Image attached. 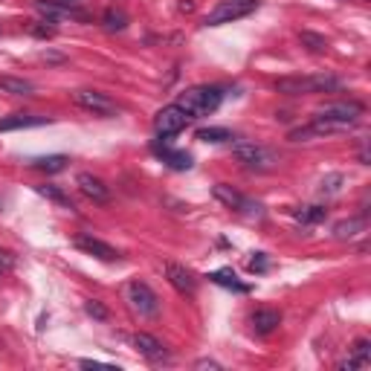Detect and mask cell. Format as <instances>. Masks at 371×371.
Masks as SVG:
<instances>
[{
  "label": "cell",
  "instance_id": "obj_27",
  "mask_svg": "<svg viewBox=\"0 0 371 371\" xmlns=\"http://www.w3.org/2000/svg\"><path fill=\"white\" fill-rule=\"evenodd\" d=\"M15 264H18V256H15V253H9V250H0V275L12 273V270H15Z\"/></svg>",
  "mask_w": 371,
  "mask_h": 371
},
{
  "label": "cell",
  "instance_id": "obj_16",
  "mask_svg": "<svg viewBox=\"0 0 371 371\" xmlns=\"http://www.w3.org/2000/svg\"><path fill=\"white\" fill-rule=\"evenodd\" d=\"M209 282H215V285H221V287H227V290H235V293H250V285H244L241 278L235 275V270H229V267H224V270H215V273H209Z\"/></svg>",
  "mask_w": 371,
  "mask_h": 371
},
{
  "label": "cell",
  "instance_id": "obj_2",
  "mask_svg": "<svg viewBox=\"0 0 371 371\" xmlns=\"http://www.w3.org/2000/svg\"><path fill=\"white\" fill-rule=\"evenodd\" d=\"M339 87V79L328 76V73H316V76H285L275 81V90L285 93V96H311V93H331Z\"/></svg>",
  "mask_w": 371,
  "mask_h": 371
},
{
  "label": "cell",
  "instance_id": "obj_12",
  "mask_svg": "<svg viewBox=\"0 0 371 371\" xmlns=\"http://www.w3.org/2000/svg\"><path fill=\"white\" fill-rule=\"evenodd\" d=\"M76 183H79L81 195L90 198L93 203H108V200H110V189H108V186H105L99 177H93L90 171H81V174L76 177Z\"/></svg>",
  "mask_w": 371,
  "mask_h": 371
},
{
  "label": "cell",
  "instance_id": "obj_13",
  "mask_svg": "<svg viewBox=\"0 0 371 371\" xmlns=\"http://www.w3.org/2000/svg\"><path fill=\"white\" fill-rule=\"evenodd\" d=\"M50 125V116H35V113H12L0 119V131H21V128H38Z\"/></svg>",
  "mask_w": 371,
  "mask_h": 371
},
{
  "label": "cell",
  "instance_id": "obj_23",
  "mask_svg": "<svg viewBox=\"0 0 371 371\" xmlns=\"http://www.w3.org/2000/svg\"><path fill=\"white\" fill-rule=\"evenodd\" d=\"M102 21H105V29H110V33H119V29L128 26V15L122 9H108Z\"/></svg>",
  "mask_w": 371,
  "mask_h": 371
},
{
  "label": "cell",
  "instance_id": "obj_22",
  "mask_svg": "<svg viewBox=\"0 0 371 371\" xmlns=\"http://www.w3.org/2000/svg\"><path fill=\"white\" fill-rule=\"evenodd\" d=\"M198 139L200 142H232L235 137H232V131H227V128H200L198 131Z\"/></svg>",
  "mask_w": 371,
  "mask_h": 371
},
{
  "label": "cell",
  "instance_id": "obj_14",
  "mask_svg": "<svg viewBox=\"0 0 371 371\" xmlns=\"http://www.w3.org/2000/svg\"><path fill=\"white\" fill-rule=\"evenodd\" d=\"M134 346H137V351H139L142 357H148V360H154V363L169 360L166 346L160 343L157 336H151V333H137V336H134Z\"/></svg>",
  "mask_w": 371,
  "mask_h": 371
},
{
  "label": "cell",
  "instance_id": "obj_3",
  "mask_svg": "<svg viewBox=\"0 0 371 371\" xmlns=\"http://www.w3.org/2000/svg\"><path fill=\"white\" fill-rule=\"evenodd\" d=\"M235 157H238V163L244 169H250V171H273L275 163H278L275 154L270 148L258 145V142H235Z\"/></svg>",
  "mask_w": 371,
  "mask_h": 371
},
{
  "label": "cell",
  "instance_id": "obj_21",
  "mask_svg": "<svg viewBox=\"0 0 371 371\" xmlns=\"http://www.w3.org/2000/svg\"><path fill=\"white\" fill-rule=\"evenodd\" d=\"M38 189V195H44L47 200H52V203H58V206H64V209H73V200L58 189V186H50V183H44V186H35Z\"/></svg>",
  "mask_w": 371,
  "mask_h": 371
},
{
  "label": "cell",
  "instance_id": "obj_15",
  "mask_svg": "<svg viewBox=\"0 0 371 371\" xmlns=\"http://www.w3.org/2000/svg\"><path fill=\"white\" fill-rule=\"evenodd\" d=\"M250 322H253V331H256V333L267 336V333H273L278 325H282V314L273 311V307H258V311L250 316Z\"/></svg>",
  "mask_w": 371,
  "mask_h": 371
},
{
  "label": "cell",
  "instance_id": "obj_25",
  "mask_svg": "<svg viewBox=\"0 0 371 371\" xmlns=\"http://www.w3.org/2000/svg\"><path fill=\"white\" fill-rule=\"evenodd\" d=\"M299 41H302L307 50H311V52H325V50H328V41H325L322 35H316V33H302Z\"/></svg>",
  "mask_w": 371,
  "mask_h": 371
},
{
  "label": "cell",
  "instance_id": "obj_31",
  "mask_svg": "<svg viewBox=\"0 0 371 371\" xmlns=\"http://www.w3.org/2000/svg\"><path fill=\"white\" fill-rule=\"evenodd\" d=\"M198 368H221V365H218V363H212V360H200Z\"/></svg>",
  "mask_w": 371,
  "mask_h": 371
},
{
  "label": "cell",
  "instance_id": "obj_19",
  "mask_svg": "<svg viewBox=\"0 0 371 371\" xmlns=\"http://www.w3.org/2000/svg\"><path fill=\"white\" fill-rule=\"evenodd\" d=\"M29 166L38 169V171H47V174H55V171H64L67 169V157H64V154H50V157L29 160Z\"/></svg>",
  "mask_w": 371,
  "mask_h": 371
},
{
  "label": "cell",
  "instance_id": "obj_7",
  "mask_svg": "<svg viewBox=\"0 0 371 371\" xmlns=\"http://www.w3.org/2000/svg\"><path fill=\"white\" fill-rule=\"evenodd\" d=\"M189 122H192V116L186 113L180 105H169L154 116V131H157V137H174V134L186 131Z\"/></svg>",
  "mask_w": 371,
  "mask_h": 371
},
{
  "label": "cell",
  "instance_id": "obj_26",
  "mask_svg": "<svg viewBox=\"0 0 371 371\" xmlns=\"http://www.w3.org/2000/svg\"><path fill=\"white\" fill-rule=\"evenodd\" d=\"M84 311L93 316V319H108V307L102 304V302H96V299H90V302H84Z\"/></svg>",
  "mask_w": 371,
  "mask_h": 371
},
{
  "label": "cell",
  "instance_id": "obj_20",
  "mask_svg": "<svg viewBox=\"0 0 371 371\" xmlns=\"http://www.w3.org/2000/svg\"><path fill=\"white\" fill-rule=\"evenodd\" d=\"M363 229H365V221H363V218H348V221H339V224L333 227V238L346 241V238H354V235H360Z\"/></svg>",
  "mask_w": 371,
  "mask_h": 371
},
{
  "label": "cell",
  "instance_id": "obj_30",
  "mask_svg": "<svg viewBox=\"0 0 371 371\" xmlns=\"http://www.w3.org/2000/svg\"><path fill=\"white\" fill-rule=\"evenodd\" d=\"M79 365H81V368H113V365H105V363H93V360H81Z\"/></svg>",
  "mask_w": 371,
  "mask_h": 371
},
{
  "label": "cell",
  "instance_id": "obj_4",
  "mask_svg": "<svg viewBox=\"0 0 371 371\" xmlns=\"http://www.w3.org/2000/svg\"><path fill=\"white\" fill-rule=\"evenodd\" d=\"M125 302L131 304L134 314H139V316H145V319L160 316V299H157V293H154L145 282H139V278L125 287Z\"/></svg>",
  "mask_w": 371,
  "mask_h": 371
},
{
  "label": "cell",
  "instance_id": "obj_8",
  "mask_svg": "<svg viewBox=\"0 0 371 371\" xmlns=\"http://www.w3.org/2000/svg\"><path fill=\"white\" fill-rule=\"evenodd\" d=\"M73 102L84 110H90L93 116H116L119 113V105L108 96V93H99V90H76L73 93Z\"/></svg>",
  "mask_w": 371,
  "mask_h": 371
},
{
  "label": "cell",
  "instance_id": "obj_9",
  "mask_svg": "<svg viewBox=\"0 0 371 371\" xmlns=\"http://www.w3.org/2000/svg\"><path fill=\"white\" fill-rule=\"evenodd\" d=\"M73 244L79 246L81 253H87V256H93V258H99V261H116V258H119V250H116V246L105 244L102 238H93V235H79Z\"/></svg>",
  "mask_w": 371,
  "mask_h": 371
},
{
  "label": "cell",
  "instance_id": "obj_5",
  "mask_svg": "<svg viewBox=\"0 0 371 371\" xmlns=\"http://www.w3.org/2000/svg\"><path fill=\"white\" fill-rule=\"evenodd\" d=\"M258 9V0H221L209 15H206V26H224L232 21H241L246 15H253Z\"/></svg>",
  "mask_w": 371,
  "mask_h": 371
},
{
  "label": "cell",
  "instance_id": "obj_1",
  "mask_svg": "<svg viewBox=\"0 0 371 371\" xmlns=\"http://www.w3.org/2000/svg\"><path fill=\"white\" fill-rule=\"evenodd\" d=\"M224 102V90L215 87V84H198V87H189L180 93L177 105L189 113L192 119H203L209 113H215Z\"/></svg>",
  "mask_w": 371,
  "mask_h": 371
},
{
  "label": "cell",
  "instance_id": "obj_10",
  "mask_svg": "<svg viewBox=\"0 0 371 371\" xmlns=\"http://www.w3.org/2000/svg\"><path fill=\"white\" fill-rule=\"evenodd\" d=\"M166 278L171 282V287L177 293H183V296H195L198 293V278L186 267H180V264H166Z\"/></svg>",
  "mask_w": 371,
  "mask_h": 371
},
{
  "label": "cell",
  "instance_id": "obj_28",
  "mask_svg": "<svg viewBox=\"0 0 371 371\" xmlns=\"http://www.w3.org/2000/svg\"><path fill=\"white\" fill-rule=\"evenodd\" d=\"M267 270H270L267 253H256V258H250V273H267Z\"/></svg>",
  "mask_w": 371,
  "mask_h": 371
},
{
  "label": "cell",
  "instance_id": "obj_24",
  "mask_svg": "<svg viewBox=\"0 0 371 371\" xmlns=\"http://www.w3.org/2000/svg\"><path fill=\"white\" fill-rule=\"evenodd\" d=\"M325 215H328L325 206H304V209L296 212V218L302 224H319V221H325Z\"/></svg>",
  "mask_w": 371,
  "mask_h": 371
},
{
  "label": "cell",
  "instance_id": "obj_11",
  "mask_svg": "<svg viewBox=\"0 0 371 371\" xmlns=\"http://www.w3.org/2000/svg\"><path fill=\"white\" fill-rule=\"evenodd\" d=\"M154 154L174 171H189L192 169V154L189 151H174L169 148V142H154Z\"/></svg>",
  "mask_w": 371,
  "mask_h": 371
},
{
  "label": "cell",
  "instance_id": "obj_17",
  "mask_svg": "<svg viewBox=\"0 0 371 371\" xmlns=\"http://www.w3.org/2000/svg\"><path fill=\"white\" fill-rule=\"evenodd\" d=\"M368 363H371V343H368V339H357L354 348H351V357L339 363V368L351 371V368H365Z\"/></svg>",
  "mask_w": 371,
  "mask_h": 371
},
{
  "label": "cell",
  "instance_id": "obj_6",
  "mask_svg": "<svg viewBox=\"0 0 371 371\" xmlns=\"http://www.w3.org/2000/svg\"><path fill=\"white\" fill-rule=\"evenodd\" d=\"M212 195L218 198L227 209H235V212L246 215V218H261V215H264V206H261V203L250 200L246 195H241L238 189H232V186H227V183H215V186H212Z\"/></svg>",
  "mask_w": 371,
  "mask_h": 371
},
{
  "label": "cell",
  "instance_id": "obj_18",
  "mask_svg": "<svg viewBox=\"0 0 371 371\" xmlns=\"http://www.w3.org/2000/svg\"><path fill=\"white\" fill-rule=\"evenodd\" d=\"M0 90L9 93V96H33L35 84L26 79H18V76H0Z\"/></svg>",
  "mask_w": 371,
  "mask_h": 371
},
{
  "label": "cell",
  "instance_id": "obj_29",
  "mask_svg": "<svg viewBox=\"0 0 371 371\" xmlns=\"http://www.w3.org/2000/svg\"><path fill=\"white\" fill-rule=\"evenodd\" d=\"M339 183H343V177H339V174H331L328 180H322V192L336 195V192H339Z\"/></svg>",
  "mask_w": 371,
  "mask_h": 371
}]
</instances>
